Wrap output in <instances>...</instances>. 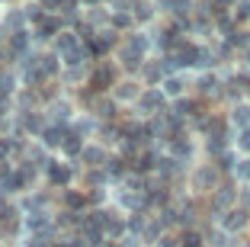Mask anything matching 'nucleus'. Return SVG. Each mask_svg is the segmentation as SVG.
<instances>
[{"label": "nucleus", "instance_id": "nucleus-1", "mask_svg": "<svg viewBox=\"0 0 250 247\" xmlns=\"http://www.w3.org/2000/svg\"><path fill=\"white\" fill-rule=\"evenodd\" d=\"M81 160L87 164V167H100V164H109V160H106V154H103V148H96V145H87V148H83Z\"/></svg>", "mask_w": 250, "mask_h": 247}, {"label": "nucleus", "instance_id": "nucleus-2", "mask_svg": "<svg viewBox=\"0 0 250 247\" xmlns=\"http://www.w3.org/2000/svg\"><path fill=\"white\" fill-rule=\"evenodd\" d=\"M48 112H52V116H48V122H55V119H61V122H64V119H71V103L58 100V103H52V106H48Z\"/></svg>", "mask_w": 250, "mask_h": 247}, {"label": "nucleus", "instance_id": "nucleus-3", "mask_svg": "<svg viewBox=\"0 0 250 247\" xmlns=\"http://www.w3.org/2000/svg\"><path fill=\"white\" fill-rule=\"evenodd\" d=\"M48 177H52V183H71V170L64 167V164H48Z\"/></svg>", "mask_w": 250, "mask_h": 247}, {"label": "nucleus", "instance_id": "nucleus-4", "mask_svg": "<svg viewBox=\"0 0 250 247\" xmlns=\"http://www.w3.org/2000/svg\"><path fill=\"white\" fill-rule=\"evenodd\" d=\"M26 48H29V36H26V32H13V36H10V51H13V55H22Z\"/></svg>", "mask_w": 250, "mask_h": 247}, {"label": "nucleus", "instance_id": "nucleus-5", "mask_svg": "<svg viewBox=\"0 0 250 247\" xmlns=\"http://www.w3.org/2000/svg\"><path fill=\"white\" fill-rule=\"evenodd\" d=\"M58 71H61V61L55 58V55H45V58H42V74H45V77H55Z\"/></svg>", "mask_w": 250, "mask_h": 247}]
</instances>
